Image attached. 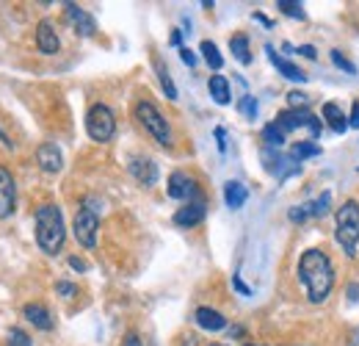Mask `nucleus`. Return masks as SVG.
<instances>
[{
	"mask_svg": "<svg viewBox=\"0 0 359 346\" xmlns=\"http://www.w3.org/2000/svg\"><path fill=\"white\" fill-rule=\"evenodd\" d=\"M315 155H320V147L312 144V141H301V144L290 147V158L293 161H304V158H315Z\"/></svg>",
	"mask_w": 359,
	"mask_h": 346,
	"instance_id": "nucleus-23",
	"label": "nucleus"
},
{
	"mask_svg": "<svg viewBox=\"0 0 359 346\" xmlns=\"http://www.w3.org/2000/svg\"><path fill=\"white\" fill-rule=\"evenodd\" d=\"M215 138H218V149L224 152V149H226V141H224V138H226V130H224V127H215Z\"/></svg>",
	"mask_w": 359,
	"mask_h": 346,
	"instance_id": "nucleus-38",
	"label": "nucleus"
},
{
	"mask_svg": "<svg viewBox=\"0 0 359 346\" xmlns=\"http://www.w3.org/2000/svg\"><path fill=\"white\" fill-rule=\"evenodd\" d=\"M229 332H232V338H237V335H243V327H232Z\"/></svg>",
	"mask_w": 359,
	"mask_h": 346,
	"instance_id": "nucleus-44",
	"label": "nucleus"
},
{
	"mask_svg": "<svg viewBox=\"0 0 359 346\" xmlns=\"http://www.w3.org/2000/svg\"><path fill=\"white\" fill-rule=\"evenodd\" d=\"M348 122H351L353 127H359V102H353V108H351V116H348Z\"/></svg>",
	"mask_w": 359,
	"mask_h": 346,
	"instance_id": "nucleus-39",
	"label": "nucleus"
},
{
	"mask_svg": "<svg viewBox=\"0 0 359 346\" xmlns=\"http://www.w3.org/2000/svg\"><path fill=\"white\" fill-rule=\"evenodd\" d=\"M351 299H359V285H351Z\"/></svg>",
	"mask_w": 359,
	"mask_h": 346,
	"instance_id": "nucleus-45",
	"label": "nucleus"
},
{
	"mask_svg": "<svg viewBox=\"0 0 359 346\" xmlns=\"http://www.w3.org/2000/svg\"><path fill=\"white\" fill-rule=\"evenodd\" d=\"M337 244L342 246V252L348 257L359 255V202L356 199H345L337 208Z\"/></svg>",
	"mask_w": 359,
	"mask_h": 346,
	"instance_id": "nucleus-3",
	"label": "nucleus"
},
{
	"mask_svg": "<svg viewBox=\"0 0 359 346\" xmlns=\"http://www.w3.org/2000/svg\"><path fill=\"white\" fill-rule=\"evenodd\" d=\"M329 202H331V194L329 191H323L315 202H309V208H312V216H326L329 213Z\"/></svg>",
	"mask_w": 359,
	"mask_h": 346,
	"instance_id": "nucleus-28",
	"label": "nucleus"
},
{
	"mask_svg": "<svg viewBox=\"0 0 359 346\" xmlns=\"http://www.w3.org/2000/svg\"><path fill=\"white\" fill-rule=\"evenodd\" d=\"M290 221H307L309 216H312V208H309V202H304V205H295V208H290Z\"/></svg>",
	"mask_w": 359,
	"mask_h": 346,
	"instance_id": "nucleus-29",
	"label": "nucleus"
},
{
	"mask_svg": "<svg viewBox=\"0 0 359 346\" xmlns=\"http://www.w3.org/2000/svg\"><path fill=\"white\" fill-rule=\"evenodd\" d=\"M86 133H88L94 141H99V144H105V141L113 138V133H116V119H113V111H110L105 102H94V105L88 108V113H86Z\"/></svg>",
	"mask_w": 359,
	"mask_h": 346,
	"instance_id": "nucleus-5",
	"label": "nucleus"
},
{
	"mask_svg": "<svg viewBox=\"0 0 359 346\" xmlns=\"http://www.w3.org/2000/svg\"><path fill=\"white\" fill-rule=\"evenodd\" d=\"M66 19L75 25V30L80 33V36H94L97 33V22H94V17L86 11V8H80V6H75V3H66Z\"/></svg>",
	"mask_w": 359,
	"mask_h": 346,
	"instance_id": "nucleus-11",
	"label": "nucleus"
},
{
	"mask_svg": "<svg viewBox=\"0 0 359 346\" xmlns=\"http://www.w3.org/2000/svg\"><path fill=\"white\" fill-rule=\"evenodd\" d=\"M331 61H334V66H340V69H345L348 75H356V66L340 53V50H331Z\"/></svg>",
	"mask_w": 359,
	"mask_h": 346,
	"instance_id": "nucleus-30",
	"label": "nucleus"
},
{
	"mask_svg": "<svg viewBox=\"0 0 359 346\" xmlns=\"http://www.w3.org/2000/svg\"><path fill=\"white\" fill-rule=\"evenodd\" d=\"M254 19H257V22H262V25H268V28H271V19H268V17H262V14H254Z\"/></svg>",
	"mask_w": 359,
	"mask_h": 346,
	"instance_id": "nucleus-43",
	"label": "nucleus"
},
{
	"mask_svg": "<svg viewBox=\"0 0 359 346\" xmlns=\"http://www.w3.org/2000/svg\"><path fill=\"white\" fill-rule=\"evenodd\" d=\"M130 174L141 185H155L157 183V163L152 158H133L130 161Z\"/></svg>",
	"mask_w": 359,
	"mask_h": 346,
	"instance_id": "nucleus-14",
	"label": "nucleus"
},
{
	"mask_svg": "<svg viewBox=\"0 0 359 346\" xmlns=\"http://www.w3.org/2000/svg\"><path fill=\"white\" fill-rule=\"evenodd\" d=\"M204 213H207V208H204L202 199H196V202H185V205L174 213V224H177V227H196V224L204 219Z\"/></svg>",
	"mask_w": 359,
	"mask_h": 346,
	"instance_id": "nucleus-13",
	"label": "nucleus"
},
{
	"mask_svg": "<svg viewBox=\"0 0 359 346\" xmlns=\"http://www.w3.org/2000/svg\"><path fill=\"white\" fill-rule=\"evenodd\" d=\"M168 42H171L174 47H180V42H182V33H180V30H171V36H168Z\"/></svg>",
	"mask_w": 359,
	"mask_h": 346,
	"instance_id": "nucleus-41",
	"label": "nucleus"
},
{
	"mask_svg": "<svg viewBox=\"0 0 359 346\" xmlns=\"http://www.w3.org/2000/svg\"><path fill=\"white\" fill-rule=\"evenodd\" d=\"M273 122H276V125L282 127V133H290V130L307 127L312 138H318V136H320V130H323L320 119H318L315 113H309L307 108H287V111L276 113V119H273Z\"/></svg>",
	"mask_w": 359,
	"mask_h": 346,
	"instance_id": "nucleus-6",
	"label": "nucleus"
},
{
	"mask_svg": "<svg viewBox=\"0 0 359 346\" xmlns=\"http://www.w3.org/2000/svg\"><path fill=\"white\" fill-rule=\"evenodd\" d=\"M298 280L307 288L309 302H315V304L323 302L334 285V266H331L329 255L320 249H307L298 260Z\"/></svg>",
	"mask_w": 359,
	"mask_h": 346,
	"instance_id": "nucleus-1",
	"label": "nucleus"
},
{
	"mask_svg": "<svg viewBox=\"0 0 359 346\" xmlns=\"http://www.w3.org/2000/svg\"><path fill=\"white\" fill-rule=\"evenodd\" d=\"M246 199H249V191H246V185H243L240 180H229V183H224V202H226V208L237 210V208L246 205Z\"/></svg>",
	"mask_w": 359,
	"mask_h": 346,
	"instance_id": "nucleus-18",
	"label": "nucleus"
},
{
	"mask_svg": "<svg viewBox=\"0 0 359 346\" xmlns=\"http://www.w3.org/2000/svg\"><path fill=\"white\" fill-rule=\"evenodd\" d=\"M276 8H279L282 14H287V17H293V19H304V17H307L304 8H301V3H293V0H279Z\"/></svg>",
	"mask_w": 359,
	"mask_h": 346,
	"instance_id": "nucleus-27",
	"label": "nucleus"
},
{
	"mask_svg": "<svg viewBox=\"0 0 359 346\" xmlns=\"http://www.w3.org/2000/svg\"><path fill=\"white\" fill-rule=\"evenodd\" d=\"M69 266H72V268H75V271H86V268H88V263H86V260H83V257H75V255H72V257H69Z\"/></svg>",
	"mask_w": 359,
	"mask_h": 346,
	"instance_id": "nucleus-36",
	"label": "nucleus"
},
{
	"mask_svg": "<svg viewBox=\"0 0 359 346\" xmlns=\"http://www.w3.org/2000/svg\"><path fill=\"white\" fill-rule=\"evenodd\" d=\"M36 47H39L44 55L58 53L61 39H58V30H55V25H52L50 19H41V22L36 25Z\"/></svg>",
	"mask_w": 359,
	"mask_h": 346,
	"instance_id": "nucleus-12",
	"label": "nucleus"
},
{
	"mask_svg": "<svg viewBox=\"0 0 359 346\" xmlns=\"http://www.w3.org/2000/svg\"><path fill=\"white\" fill-rule=\"evenodd\" d=\"M166 194H168L171 199L196 202V197H199V188H196V180H193V177H188L185 172H171V174H168Z\"/></svg>",
	"mask_w": 359,
	"mask_h": 346,
	"instance_id": "nucleus-8",
	"label": "nucleus"
},
{
	"mask_svg": "<svg viewBox=\"0 0 359 346\" xmlns=\"http://www.w3.org/2000/svg\"><path fill=\"white\" fill-rule=\"evenodd\" d=\"M229 50H232V55L240 61V64H251V50H249V39L243 36V33H237V36H232L229 39Z\"/></svg>",
	"mask_w": 359,
	"mask_h": 346,
	"instance_id": "nucleus-21",
	"label": "nucleus"
},
{
	"mask_svg": "<svg viewBox=\"0 0 359 346\" xmlns=\"http://www.w3.org/2000/svg\"><path fill=\"white\" fill-rule=\"evenodd\" d=\"M298 53H301L304 58H318V50H315L312 44H301V47H298Z\"/></svg>",
	"mask_w": 359,
	"mask_h": 346,
	"instance_id": "nucleus-37",
	"label": "nucleus"
},
{
	"mask_svg": "<svg viewBox=\"0 0 359 346\" xmlns=\"http://www.w3.org/2000/svg\"><path fill=\"white\" fill-rule=\"evenodd\" d=\"M193 318H196V324H199L202 329H207V332H218V329L226 327V318H224L218 310H213V307H196Z\"/></svg>",
	"mask_w": 359,
	"mask_h": 346,
	"instance_id": "nucleus-17",
	"label": "nucleus"
},
{
	"mask_svg": "<svg viewBox=\"0 0 359 346\" xmlns=\"http://www.w3.org/2000/svg\"><path fill=\"white\" fill-rule=\"evenodd\" d=\"M180 58H182V64H188V66H196V55H193V50H188V47H180Z\"/></svg>",
	"mask_w": 359,
	"mask_h": 346,
	"instance_id": "nucleus-34",
	"label": "nucleus"
},
{
	"mask_svg": "<svg viewBox=\"0 0 359 346\" xmlns=\"http://www.w3.org/2000/svg\"><path fill=\"white\" fill-rule=\"evenodd\" d=\"M232 285H235V288H237V291H240L243 296H251V288H249V285H246V282H243V280H240L237 274L232 277Z\"/></svg>",
	"mask_w": 359,
	"mask_h": 346,
	"instance_id": "nucleus-35",
	"label": "nucleus"
},
{
	"mask_svg": "<svg viewBox=\"0 0 359 346\" xmlns=\"http://www.w3.org/2000/svg\"><path fill=\"white\" fill-rule=\"evenodd\" d=\"M287 102H290V108H307V105H309V97H307L304 91L293 89V91L287 94Z\"/></svg>",
	"mask_w": 359,
	"mask_h": 346,
	"instance_id": "nucleus-31",
	"label": "nucleus"
},
{
	"mask_svg": "<svg viewBox=\"0 0 359 346\" xmlns=\"http://www.w3.org/2000/svg\"><path fill=\"white\" fill-rule=\"evenodd\" d=\"M157 80H160V86H163V91H166V97L168 100H177V86H174V80H171V75H168V69L157 61Z\"/></svg>",
	"mask_w": 359,
	"mask_h": 346,
	"instance_id": "nucleus-25",
	"label": "nucleus"
},
{
	"mask_svg": "<svg viewBox=\"0 0 359 346\" xmlns=\"http://www.w3.org/2000/svg\"><path fill=\"white\" fill-rule=\"evenodd\" d=\"M0 141H3V144H6V147H11V141H8V136H6V133H3V130H0Z\"/></svg>",
	"mask_w": 359,
	"mask_h": 346,
	"instance_id": "nucleus-46",
	"label": "nucleus"
},
{
	"mask_svg": "<svg viewBox=\"0 0 359 346\" xmlns=\"http://www.w3.org/2000/svg\"><path fill=\"white\" fill-rule=\"evenodd\" d=\"M199 53H202V58L207 61V66H210V69H215V72H218V69L224 66V58H221L218 47H215L210 39H204V42L199 44Z\"/></svg>",
	"mask_w": 359,
	"mask_h": 346,
	"instance_id": "nucleus-22",
	"label": "nucleus"
},
{
	"mask_svg": "<svg viewBox=\"0 0 359 346\" xmlns=\"http://www.w3.org/2000/svg\"><path fill=\"white\" fill-rule=\"evenodd\" d=\"M122 346H144V343H141V338H138V335H127Z\"/></svg>",
	"mask_w": 359,
	"mask_h": 346,
	"instance_id": "nucleus-40",
	"label": "nucleus"
},
{
	"mask_svg": "<svg viewBox=\"0 0 359 346\" xmlns=\"http://www.w3.org/2000/svg\"><path fill=\"white\" fill-rule=\"evenodd\" d=\"M246 346H254V343H246Z\"/></svg>",
	"mask_w": 359,
	"mask_h": 346,
	"instance_id": "nucleus-48",
	"label": "nucleus"
},
{
	"mask_svg": "<svg viewBox=\"0 0 359 346\" xmlns=\"http://www.w3.org/2000/svg\"><path fill=\"white\" fill-rule=\"evenodd\" d=\"M207 89H210V97L218 102V105H229L232 100V91H229V80L224 75H213L207 80Z\"/></svg>",
	"mask_w": 359,
	"mask_h": 346,
	"instance_id": "nucleus-19",
	"label": "nucleus"
},
{
	"mask_svg": "<svg viewBox=\"0 0 359 346\" xmlns=\"http://www.w3.org/2000/svg\"><path fill=\"white\" fill-rule=\"evenodd\" d=\"M265 53H268V58H271V64H273V66H276V69H279V72H282V75H284L287 80H295V83H304V80H307V75H304V72H301V69H298L295 64H290L287 58H282V55H276L271 44H265Z\"/></svg>",
	"mask_w": 359,
	"mask_h": 346,
	"instance_id": "nucleus-16",
	"label": "nucleus"
},
{
	"mask_svg": "<svg viewBox=\"0 0 359 346\" xmlns=\"http://www.w3.org/2000/svg\"><path fill=\"white\" fill-rule=\"evenodd\" d=\"M75 238H77V244L80 246H86V249H91V246H97V233H99V213H94V210H88V208H80L77 213H75Z\"/></svg>",
	"mask_w": 359,
	"mask_h": 346,
	"instance_id": "nucleus-7",
	"label": "nucleus"
},
{
	"mask_svg": "<svg viewBox=\"0 0 359 346\" xmlns=\"http://www.w3.org/2000/svg\"><path fill=\"white\" fill-rule=\"evenodd\" d=\"M323 119L329 122V127L334 130V133H345L348 130V119H345V113L340 111V105H334V102H326L323 105Z\"/></svg>",
	"mask_w": 359,
	"mask_h": 346,
	"instance_id": "nucleus-20",
	"label": "nucleus"
},
{
	"mask_svg": "<svg viewBox=\"0 0 359 346\" xmlns=\"http://www.w3.org/2000/svg\"><path fill=\"white\" fill-rule=\"evenodd\" d=\"M22 316L36 327V329H52V316H50V310L44 307V304H39V302H30V304H25L22 307Z\"/></svg>",
	"mask_w": 359,
	"mask_h": 346,
	"instance_id": "nucleus-15",
	"label": "nucleus"
},
{
	"mask_svg": "<svg viewBox=\"0 0 359 346\" xmlns=\"http://www.w3.org/2000/svg\"><path fill=\"white\" fill-rule=\"evenodd\" d=\"M210 346H224V343H210Z\"/></svg>",
	"mask_w": 359,
	"mask_h": 346,
	"instance_id": "nucleus-47",
	"label": "nucleus"
},
{
	"mask_svg": "<svg viewBox=\"0 0 359 346\" xmlns=\"http://www.w3.org/2000/svg\"><path fill=\"white\" fill-rule=\"evenodd\" d=\"M36 163H39V169H41V172H47V174H58V172L64 169V155H61V147H58V144H52V141L39 144V149H36Z\"/></svg>",
	"mask_w": 359,
	"mask_h": 346,
	"instance_id": "nucleus-9",
	"label": "nucleus"
},
{
	"mask_svg": "<svg viewBox=\"0 0 359 346\" xmlns=\"http://www.w3.org/2000/svg\"><path fill=\"white\" fill-rule=\"evenodd\" d=\"M135 119L141 122V127L160 144V147H171V127L166 122V116L149 102V100H141L135 105Z\"/></svg>",
	"mask_w": 359,
	"mask_h": 346,
	"instance_id": "nucleus-4",
	"label": "nucleus"
},
{
	"mask_svg": "<svg viewBox=\"0 0 359 346\" xmlns=\"http://www.w3.org/2000/svg\"><path fill=\"white\" fill-rule=\"evenodd\" d=\"M66 238L64 227V213L58 205H41L36 208V244L44 255H58Z\"/></svg>",
	"mask_w": 359,
	"mask_h": 346,
	"instance_id": "nucleus-2",
	"label": "nucleus"
},
{
	"mask_svg": "<svg viewBox=\"0 0 359 346\" xmlns=\"http://www.w3.org/2000/svg\"><path fill=\"white\" fill-rule=\"evenodd\" d=\"M182 346H199L196 335H185V338H182Z\"/></svg>",
	"mask_w": 359,
	"mask_h": 346,
	"instance_id": "nucleus-42",
	"label": "nucleus"
},
{
	"mask_svg": "<svg viewBox=\"0 0 359 346\" xmlns=\"http://www.w3.org/2000/svg\"><path fill=\"white\" fill-rule=\"evenodd\" d=\"M14 205H17V185H14V174L0 166V219L14 216Z\"/></svg>",
	"mask_w": 359,
	"mask_h": 346,
	"instance_id": "nucleus-10",
	"label": "nucleus"
},
{
	"mask_svg": "<svg viewBox=\"0 0 359 346\" xmlns=\"http://www.w3.org/2000/svg\"><path fill=\"white\" fill-rule=\"evenodd\" d=\"M6 346H33V340H30V335L25 329L11 327L8 335H6Z\"/></svg>",
	"mask_w": 359,
	"mask_h": 346,
	"instance_id": "nucleus-26",
	"label": "nucleus"
},
{
	"mask_svg": "<svg viewBox=\"0 0 359 346\" xmlns=\"http://www.w3.org/2000/svg\"><path fill=\"white\" fill-rule=\"evenodd\" d=\"M237 108H240L249 119H257V100H254V97H249V94H246V97L240 100V105H237Z\"/></svg>",
	"mask_w": 359,
	"mask_h": 346,
	"instance_id": "nucleus-32",
	"label": "nucleus"
},
{
	"mask_svg": "<svg viewBox=\"0 0 359 346\" xmlns=\"http://www.w3.org/2000/svg\"><path fill=\"white\" fill-rule=\"evenodd\" d=\"M262 141H265L268 147H282V144H284V133H282V127H279L276 122H268V125L262 127Z\"/></svg>",
	"mask_w": 359,
	"mask_h": 346,
	"instance_id": "nucleus-24",
	"label": "nucleus"
},
{
	"mask_svg": "<svg viewBox=\"0 0 359 346\" xmlns=\"http://www.w3.org/2000/svg\"><path fill=\"white\" fill-rule=\"evenodd\" d=\"M55 291H58V293H61V296H66V299H69V296H75V293H77V288H75V285H72V282H66V280H58V282H55Z\"/></svg>",
	"mask_w": 359,
	"mask_h": 346,
	"instance_id": "nucleus-33",
	"label": "nucleus"
}]
</instances>
